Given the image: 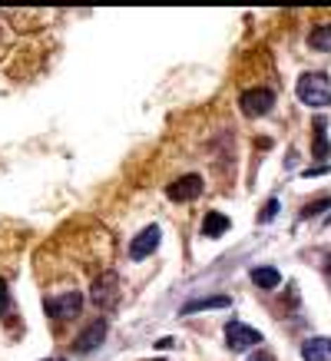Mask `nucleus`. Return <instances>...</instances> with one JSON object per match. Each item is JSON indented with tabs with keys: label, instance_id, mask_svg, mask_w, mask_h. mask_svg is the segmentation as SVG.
I'll return each mask as SVG.
<instances>
[{
	"label": "nucleus",
	"instance_id": "4468645a",
	"mask_svg": "<svg viewBox=\"0 0 331 361\" xmlns=\"http://www.w3.org/2000/svg\"><path fill=\"white\" fill-rule=\"evenodd\" d=\"M328 126H325V120H318L315 123V156H318V159H328Z\"/></svg>",
	"mask_w": 331,
	"mask_h": 361
},
{
	"label": "nucleus",
	"instance_id": "2eb2a0df",
	"mask_svg": "<svg viewBox=\"0 0 331 361\" xmlns=\"http://www.w3.org/2000/svg\"><path fill=\"white\" fill-rule=\"evenodd\" d=\"M275 216H278V199H268V202H265V212L258 216V222H272Z\"/></svg>",
	"mask_w": 331,
	"mask_h": 361
},
{
	"label": "nucleus",
	"instance_id": "9b49d317",
	"mask_svg": "<svg viewBox=\"0 0 331 361\" xmlns=\"http://www.w3.org/2000/svg\"><path fill=\"white\" fill-rule=\"evenodd\" d=\"M311 50H318V54H331V23H321V27H315L308 37Z\"/></svg>",
	"mask_w": 331,
	"mask_h": 361
},
{
	"label": "nucleus",
	"instance_id": "f03ea898",
	"mask_svg": "<svg viewBox=\"0 0 331 361\" xmlns=\"http://www.w3.org/2000/svg\"><path fill=\"white\" fill-rule=\"evenodd\" d=\"M44 308L50 318H73L83 308V295L73 288V292H63V295H56V298H46Z\"/></svg>",
	"mask_w": 331,
	"mask_h": 361
},
{
	"label": "nucleus",
	"instance_id": "39448f33",
	"mask_svg": "<svg viewBox=\"0 0 331 361\" xmlns=\"http://www.w3.org/2000/svg\"><path fill=\"white\" fill-rule=\"evenodd\" d=\"M239 103H242V113H245V116H265V113L272 110V103H275V93H272V90H265V87L245 90Z\"/></svg>",
	"mask_w": 331,
	"mask_h": 361
},
{
	"label": "nucleus",
	"instance_id": "20e7f679",
	"mask_svg": "<svg viewBox=\"0 0 331 361\" xmlns=\"http://www.w3.org/2000/svg\"><path fill=\"white\" fill-rule=\"evenodd\" d=\"M116 295H120V279H116V272H103L96 282H93V292H89V298H93L96 308H110L113 302H116Z\"/></svg>",
	"mask_w": 331,
	"mask_h": 361
},
{
	"label": "nucleus",
	"instance_id": "423d86ee",
	"mask_svg": "<svg viewBox=\"0 0 331 361\" xmlns=\"http://www.w3.org/2000/svg\"><path fill=\"white\" fill-rule=\"evenodd\" d=\"M159 239H163L159 226H146V229L130 242V259L132 262H139V259H146V255H153V252L159 249Z\"/></svg>",
	"mask_w": 331,
	"mask_h": 361
},
{
	"label": "nucleus",
	"instance_id": "f3484780",
	"mask_svg": "<svg viewBox=\"0 0 331 361\" xmlns=\"http://www.w3.org/2000/svg\"><path fill=\"white\" fill-rule=\"evenodd\" d=\"M249 361H272V355H255V358H249Z\"/></svg>",
	"mask_w": 331,
	"mask_h": 361
},
{
	"label": "nucleus",
	"instance_id": "dca6fc26",
	"mask_svg": "<svg viewBox=\"0 0 331 361\" xmlns=\"http://www.w3.org/2000/svg\"><path fill=\"white\" fill-rule=\"evenodd\" d=\"M0 315H11V292L4 282H0Z\"/></svg>",
	"mask_w": 331,
	"mask_h": 361
},
{
	"label": "nucleus",
	"instance_id": "ddd939ff",
	"mask_svg": "<svg viewBox=\"0 0 331 361\" xmlns=\"http://www.w3.org/2000/svg\"><path fill=\"white\" fill-rule=\"evenodd\" d=\"M232 305L225 295H216V298H196V302H189V305H182V315H192V312H202V308H225Z\"/></svg>",
	"mask_w": 331,
	"mask_h": 361
},
{
	"label": "nucleus",
	"instance_id": "6e6552de",
	"mask_svg": "<svg viewBox=\"0 0 331 361\" xmlns=\"http://www.w3.org/2000/svg\"><path fill=\"white\" fill-rule=\"evenodd\" d=\"M202 192V176H182L179 183L169 186V199H176V202H189V199H196Z\"/></svg>",
	"mask_w": 331,
	"mask_h": 361
},
{
	"label": "nucleus",
	"instance_id": "1a4fd4ad",
	"mask_svg": "<svg viewBox=\"0 0 331 361\" xmlns=\"http://www.w3.org/2000/svg\"><path fill=\"white\" fill-rule=\"evenodd\" d=\"M301 358L305 361H331V338H308L301 345Z\"/></svg>",
	"mask_w": 331,
	"mask_h": 361
},
{
	"label": "nucleus",
	"instance_id": "f8f14e48",
	"mask_svg": "<svg viewBox=\"0 0 331 361\" xmlns=\"http://www.w3.org/2000/svg\"><path fill=\"white\" fill-rule=\"evenodd\" d=\"M252 282L258 285V288H278L282 275H278V269H272V265H262V269H252Z\"/></svg>",
	"mask_w": 331,
	"mask_h": 361
},
{
	"label": "nucleus",
	"instance_id": "a211bd4d",
	"mask_svg": "<svg viewBox=\"0 0 331 361\" xmlns=\"http://www.w3.org/2000/svg\"><path fill=\"white\" fill-rule=\"evenodd\" d=\"M44 361H66V358H44Z\"/></svg>",
	"mask_w": 331,
	"mask_h": 361
},
{
	"label": "nucleus",
	"instance_id": "0eeeda50",
	"mask_svg": "<svg viewBox=\"0 0 331 361\" xmlns=\"http://www.w3.org/2000/svg\"><path fill=\"white\" fill-rule=\"evenodd\" d=\"M106 338V322L96 318V322H89L87 329L77 335V355H89L93 348H99V341Z\"/></svg>",
	"mask_w": 331,
	"mask_h": 361
},
{
	"label": "nucleus",
	"instance_id": "7ed1b4c3",
	"mask_svg": "<svg viewBox=\"0 0 331 361\" xmlns=\"http://www.w3.org/2000/svg\"><path fill=\"white\" fill-rule=\"evenodd\" d=\"M225 338H229L232 351H245V348H255V345L262 341V331H255L252 325H245V322H229V325H225Z\"/></svg>",
	"mask_w": 331,
	"mask_h": 361
},
{
	"label": "nucleus",
	"instance_id": "9d476101",
	"mask_svg": "<svg viewBox=\"0 0 331 361\" xmlns=\"http://www.w3.org/2000/svg\"><path fill=\"white\" fill-rule=\"evenodd\" d=\"M229 216H222V212H206V219H202V235L206 239H219L222 232H229Z\"/></svg>",
	"mask_w": 331,
	"mask_h": 361
},
{
	"label": "nucleus",
	"instance_id": "f257e3e1",
	"mask_svg": "<svg viewBox=\"0 0 331 361\" xmlns=\"http://www.w3.org/2000/svg\"><path fill=\"white\" fill-rule=\"evenodd\" d=\"M295 93L305 106H315V110L331 106V83L325 73H301L295 83Z\"/></svg>",
	"mask_w": 331,
	"mask_h": 361
}]
</instances>
